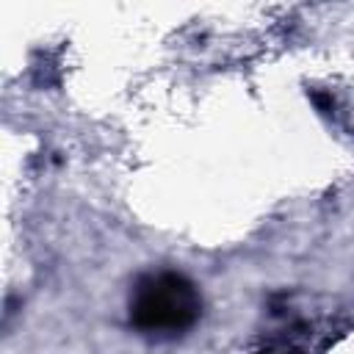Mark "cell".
Segmentation results:
<instances>
[{"instance_id":"1","label":"cell","mask_w":354,"mask_h":354,"mask_svg":"<svg viewBox=\"0 0 354 354\" xmlns=\"http://www.w3.org/2000/svg\"><path fill=\"white\" fill-rule=\"evenodd\" d=\"M202 318V293L180 271L158 268L136 277L127 293V321L149 340H177Z\"/></svg>"}]
</instances>
